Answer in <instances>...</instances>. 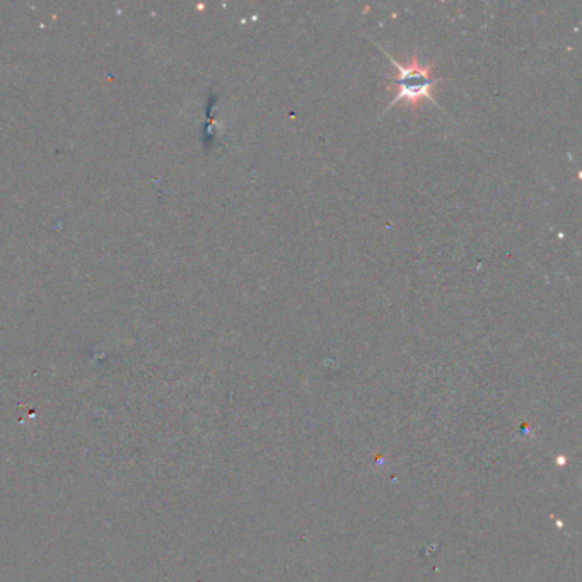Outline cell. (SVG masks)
Returning <instances> with one entry per match:
<instances>
[{"label": "cell", "instance_id": "cell-1", "mask_svg": "<svg viewBox=\"0 0 582 582\" xmlns=\"http://www.w3.org/2000/svg\"><path fill=\"white\" fill-rule=\"evenodd\" d=\"M383 53H385L386 59L390 60L391 64L395 65L396 70H398V79H396L398 93H396L395 98L391 99L386 111L402 101L412 106L420 105L422 101H432L434 105H437L436 99L432 96V89L436 88L439 82H443V79L432 77L431 65L420 64L417 57L410 60L407 65H402L400 62H396L390 53L385 52V50Z\"/></svg>", "mask_w": 582, "mask_h": 582}]
</instances>
